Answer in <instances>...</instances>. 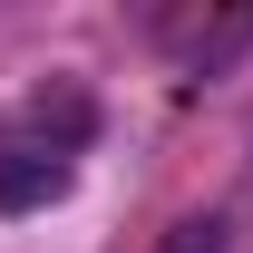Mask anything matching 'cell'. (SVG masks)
I'll return each mask as SVG.
<instances>
[{"label":"cell","mask_w":253,"mask_h":253,"mask_svg":"<svg viewBox=\"0 0 253 253\" xmlns=\"http://www.w3.org/2000/svg\"><path fill=\"white\" fill-rule=\"evenodd\" d=\"M68 195V156L49 146H0V214H39Z\"/></svg>","instance_id":"cell-1"},{"label":"cell","mask_w":253,"mask_h":253,"mask_svg":"<svg viewBox=\"0 0 253 253\" xmlns=\"http://www.w3.org/2000/svg\"><path fill=\"white\" fill-rule=\"evenodd\" d=\"M30 117H39V136H49V156H68V146H88V136H97V97L49 78V88L30 97Z\"/></svg>","instance_id":"cell-2"},{"label":"cell","mask_w":253,"mask_h":253,"mask_svg":"<svg viewBox=\"0 0 253 253\" xmlns=\"http://www.w3.org/2000/svg\"><path fill=\"white\" fill-rule=\"evenodd\" d=\"M156 253H224V214H185V224H166Z\"/></svg>","instance_id":"cell-3"}]
</instances>
